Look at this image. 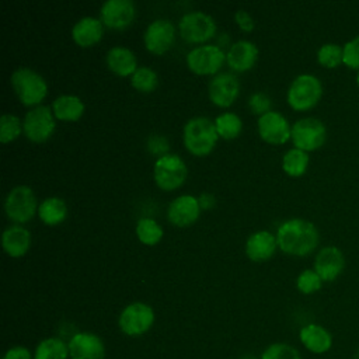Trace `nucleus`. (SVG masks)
<instances>
[{"mask_svg": "<svg viewBox=\"0 0 359 359\" xmlns=\"http://www.w3.org/2000/svg\"><path fill=\"white\" fill-rule=\"evenodd\" d=\"M313 269L323 282H334L345 269V255L335 245L323 247L314 258Z\"/></svg>", "mask_w": 359, "mask_h": 359, "instance_id": "14", "label": "nucleus"}, {"mask_svg": "<svg viewBox=\"0 0 359 359\" xmlns=\"http://www.w3.org/2000/svg\"><path fill=\"white\" fill-rule=\"evenodd\" d=\"M10 80L15 95L24 105L39 104L48 93L45 79L29 67H18Z\"/></svg>", "mask_w": 359, "mask_h": 359, "instance_id": "4", "label": "nucleus"}, {"mask_svg": "<svg viewBox=\"0 0 359 359\" xmlns=\"http://www.w3.org/2000/svg\"><path fill=\"white\" fill-rule=\"evenodd\" d=\"M180 34L189 43H201L210 39L216 32L213 17L202 11L187 13L180 20Z\"/></svg>", "mask_w": 359, "mask_h": 359, "instance_id": "9", "label": "nucleus"}, {"mask_svg": "<svg viewBox=\"0 0 359 359\" xmlns=\"http://www.w3.org/2000/svg\"><path fill=\"white\" fill-rule=\"evenodd\" d=\"M107 65L118 76H132L137 70L135 53L125 46H114L107 52Z\"/></svg>", "mask_w": 359, "mask_h": 359, "instance_id": "24", "label": "nucleus"}, {"mask_svg": "<svg viewBox=\"0 0 359 359\" xmlns=\"http://www.w3.org/2000/svg\"><path fill=\"white\" fill-rule=\"evenodd\" d=\"M135 14V4L130 0H107L100 8L102 24L114 29L128 27L133 21Z\"/></svg>", "mask_w": 359, "mask_h": 359, "instance_id": "16", "label": "nucleus"}, {"mask_svg": "<svg viewBox=\"0 0 359 359\" xmlns=\"http://www.w3.org/2000/svg\"><path fill=\"white\" fill-rule=\"evenodd\" d=\"M309 163V153L296 147L287 150L282 157V168L290 177H302L307 171Z\"/></svg>", "mask_w": 359, "mask_h": 359, "instance_id": "28", "label": "nucleus"}, {"mask_svg": "<svg viewBox=\"0 0 359 359\" xmlns=\"http://www.w3.org/2000/svg\"><path fill=\"white\" fill-rule=\"evenodd\" d=\"M4 210L14 223H25L31 220L36 210V198L34 191L27 185L14 187L6 196Z\"/></svg>", "mask_w": 359, "mask_h": 359, "instance_id": "8", "label": "nucleus"}, {"mask_svg": "<svg viewBox=\"0 0 359 359\" xmlns=\"http://www.w3.org/2000/svg\"><path fill=\"white\" fill-rule=\"evenodd\" d=\"M317 62L325 69H337L344 65L342 46L334 42L321 45L317 50Z\"/></svg>", "mask_w": 359, "mask_h": 359, "instance_id": "29", "label": "nucleus"}, {"mask_svg": "<svg viewBox=\"0 0 359 359\" xmlns=\"http://www.w3.org/2000/svg\"><path fill=\"white\" fill-rule=\"evenodd\" d=\"M154 323L153 309L142 302L128 304L119 314V330L129 337H139L146 334Z\"/></svg>", "mask_w": 359, "mask_h": 359, "instance_id": "7", "label": "nucleus"}, {"mask_svg": "<svg viewBox=\"0 0 359 359\" xmlns=\"http://www.w3.org/2000/svg\"><path fill=\"white\" fill-rule=\"evenodd\" d=\"M217 137L219 135L215 122L206 116L191 118L184 126V144L187 150L195 156L209 154L213 150Z\"/></svg>", "mask_w": 359, "mask_h": 359, "instance_id": "2", "label": "nucleus"}, {"mask_svg": "<svg viewBox=\"0 0 359 359\" xmlns=\"http://www.w3.org/2000/svg\"><path fill=\"white\" fill-rule=\"evenodd\" d=\"M104 34L102 21L94 17H83L72 29V36L79 46L87 48L97 43Z\"/></svg>", "mask_w": 359, "mask_h": 359, "instance_id": "22", "label": "nucleus"}, {"mask_svg": "<svg viewBox=\"0 0 359 359\" xmlns=\"http://www.w3.org/2000/svg\"><path fill=\"white\" fill-rule=\"evenodd\" d=\"M293 146L306 153L318 150L327 140V128L318 118L304 116L292 125Z\"/></svg>", "mask_w": 359, "mask_h": 359, "instance_id": "5", "label": "nucleus"}, {"mask_svg": "<svg viewBox=\"0 0 359 359\" xmlns=\"http://www.w3.org/2000/svg\"><path fill=\"white\" fill-rule=\"evenodd\" d=\"M261 359H303L299 349L286 342H273L261 353Z\"/></svg>", "mask_w": 359, "mask_h": 359, "instance_id": "34", "label": "nucleus"}, {"mask_svg": "<svg viewBox=\"0 0 359 359\" xmlns=\"http://www.w3.org/2000/svg\"><path fill=\"white\" fill-rule=\"evenodd\" d=\"M258 133L269 144H283L292 136V126L282 114L268 111L258 118Z\"/></svg>", "mask_w": 359, "mask_h": 359, "instance_id": "12", "label": "nucleus"}, {"mask_svg": "<svg viewBox=\"0 0 359 359\" xmlns=\"http://www.w3.org/2000/svg\"><path fill=\"white\" fill-rule=\"evenodd\" d=\"M299 339L302 345L311 353L323 355L332 348V335L331 332L316 323H310L300 328Z\"/></svg>", "mask_w": 359, "mask_h": 359, "instance_id": "19", "label": "nucleus"}, {"mask_svg": "<svg viewBox=\"0 0 359 359\" xmlns=\"http://www.w3.org/2000/svg\"><path fill=\"white\" fill-rule=\"evenodd\" d=\"M201 212L199 201L192 195H181L172 199L167 209V217L171 224L178 227L191 226Z\"/></svg>", "mask_w": 359, "mask_h": 359, "instance_id": "17", "label": "nucleus"}, {"mask_svg": "<svg viewBox=\"0 0 359 359\" xmlns=\"http://www.w3.org/2000/svg\"><path fill=\"white\" fill-rule=\"evenodd\" d=\"M52 112L62 121H77L84 112V104L77 95H60L52 102Z\"/></svg>", "mask_w": 359, "mask_h": 359, "instance_id": "25", "label": "nucleus"}, {"mask_svg": "<svg viewBox=\"0 0 359 359\" xmlns=\"http://www.w3.org/2000/svg\"><path fill=\"white\" fill-rule=\"evenodd\" d=\"M24 130L21 119L11 114H3L0 118V142L8 143L17 139Z\"/></svg>", "mask_w": 359, "mask_h": 359, "instance_id": "33", "label": "nucleus"}, {"mask_svg": "<svg viewBox=\"0 0 359 359\" xmlns=\"http://www.w3.org/2000/svg\"><path fill=\"white\" fill-rule=\"evenodd\" d=\"M215 126H216L217 135L222 136L223 139H234L240 135L243 122L238 115L233 112H224L215 119Z\"/></svg>", "mask_w": 359, "mask_h": 359, "instance_id": "30", "label": "nucleus"}, {"mask_svg": "<svg viewBox=\"0 0 359 359\" xmlns=\"http://www.w3.org/2000/svg\"><path fill=\"white\" fill-rule=\"evenodd\" d=\"M323 97V84L320 79L310 73L299 74L287 88V104L294 111H309L314 108Z\"/></svg>", "mask_w": 359, "mask_h": 359, "instance_id": "3", "label": "nucleus"}, {"mask_svg": "<svg viewBox=\"0 0 359 359\" xmlns=\"http://www.w3.org/2000/svg\"><path fill=\"white\" fill-rule=\"evenodd\" d=\"M149 149L154 154H160L168 149V143L163 136H151L149 139Z\"/></svg>", "mask_w": 359, "mask_h": 359, "instance_id": "40", "label": "nucleus"}, {"mask_svg": "<svg viewBox=\"0 0 359 359\" xmlns=\"http://www.w3.org/2000/svg\"><path fill=\"white\" fill-rule=\"evenodd\" d=\"M278 247L276 236L266 230L252 233L245 243V254L251 261L261 262L269 259Z\"/></svg>", "mask_w": 359, "mask_h": 359, "instance_id": "20", "label": "nucleus"}, {"mask_svg": "<svg viewBox=\"0 0 359 359\" xmlns=\"http://www.w3.org/2000/svg\"><path fill=\"white\" fill-rule=\"evenodd\" d=\"M198 201H199V205H201L202 209H209V208H212V206L215 205V198H213V195L206 194V192L202 194Z\"/></svg>", "mask_w": 359, "mask_h": 359, "instance_id": "41", "label": "nucleus"}, {"mask_svg": "<svg viewBox=\"0 0 359 359\" xmlns=\"http://www.w3.org/2000/svg\"><path fill=\"white\" fill-rule=\"evenodd\" d=\"M174 39L175 28L172 22L163 18L150 22L143 35L146 49L156 55H163L167 52L172 46Z\"/></svg>", "mask_w": 359, "mask_h": 359, "instance_id": "13", "label": "nucleus"}, {"mask_svg": "<svg viewBox=\"0 0 359 359\" xmlns=\"http://www.w3.org/2000/svg\"><path fill=\"white\" fill-rule=\"evenodd\" d=\"M67 345L70 359H105L104 341L94 332H77L70 338Z\"/></svg>", "mask_w": 359, "mask_h": 359, "instance_id": "15", "label": "nucleus"}, {"mask_svg": "<svg viewBox=\"0 0 359 359\" xmlns=\"http://www.w3.org/2000/svg\"><path fill=\"white\" fill-rule=\"evenodd\" d=\"M234 20L238 24V27L243 29V31H251L254 28V20L251 18V15L244 11V10H237L236 14H234Z\"/></svg>", "mask_w": 359, "mask_h": 359, "instance_id": "39", "label": "nucleus"}, {"mask_svg": "<svg viewBox=\"0 0 359 359\" xmlns=\"http://www.w3.org/2000/svg\"><path fill=\"white\" fill-rule=\"evenodd\" d=\"M136 236L146 245L157 244L163 237L161 226L150 217H142L136 224Z\"/></svg>", "mask_w": 359, "mask_h": 359, "instance_id": "31", "label": "nucleus"}, {"mask_svg": "<svg viewBox=\"0 0 359 359\" xmlns=\"http://www.w3.org/2000/svg\"><path fill=\"white\" fill-rule=\"evenodd\" d=\"M342 53L344 65L351 70L359 72V35H355L344 43Z\"/></svg>", "mask_w": 359, "mask_h": 359, "instance_id": "36", "label": "nucleus"}, {"mask_svg": "<svg viewBox=\"0 0 359 359\" xmlns=\"http://www.w3.org/2000/svg\"><path fill=\"white\" fill-rule=\"evenodd\" d=\"M226 55L217 45H203L194 48L187 55L188 67L196 74H213L224 63Z\"/></svg>", "mask_w": 359, "mask_h": 359, "instance_id": "11", "label": "nucleus"}, {"mask_svg": "<svg viewBox=\"0 0 359 359\" xmlns=\"http://www.w3.org/2000/svg\"><path fill=\"white\" fill-rule=\"evenodd\" d=\"M1 245L7 255L22 257L31 245V233L22 226H10L3 231Z\"/></svg>", "mask_w": 359, "mask_h": 359, "instance_id": "23", "label": "nucleus"}, {"mask_svg": "<svg viewBox=\"0 0 359 359\" xmlns=\"http://www.w3.org/2000/svg\"><path fill=\"white\" fill-rule=\"evenodd\" d=\"M53 116V112L46 105H39L28 111L22 122L25 136L35 143L48 140L56 128Z\"/></svg>", "mask_w": 359, "mask_h": 359, "instance_id": "10", "label": "nucleus"}, {"mask_svg": "<svg viewBox=\"0 0 359 359\" xmlns=\"http://www.w3.org/2000/svg\"><path fill=\"white\" fill-rule=\"evenodd\" d=\"M34 359H70L69 345L57 337L45 338L36 345Z\"/></svg>", "mask_w": 359, "mask_h": 359, "instance_id": "27", "label": "nucleus"}, {"mask_svg": "<svg viewBox=\"0 0 359 359\" xmlns=\"http://www.w3.org/2000/svg\"><path fill=\"white\" fill-rule=\"evenodd\" d=\"M352 359H359V348L355 349V352H353V355H352Z\"/></svg>", "mask_w": 359, "mask_h": 359, "instance_id": "42", "label": "nucleus"}, {"mask_svg": "<svg viewBox=\"0 0 359 359\" xmlns=\"http://www.w3.org/2000/svg\"><path fill=\"white\" fill-rule=\"evenodd\" d=\"M248 105L254 114H257V115L259 114V116H261L269 111L271 100L264 93H254L248 100Z\"/></svg>", "mask_w": 359, "mask_h": 359, "instance_id": "37", "label": "nucleus"}, {"mask_svg": "<svg viewBox=\"0 0 359 359\" xmlns=\"http://www.w3.org/2000/svg\"><path fill=\"white\" fill-rule=\"evenodd\" d=\"M39 219L48 226H56L66 219L67 206L63 199L52 196L41 202L38 208Z\"/></svg>", "mask_w": 359, "mask_h": 359, "instance_id": "26", "label": "nucleus"}, {"mask_svg": "<svg viewBox=\"0 0 359 359\" xmlns=\"http://www.w3.org/2000/svg\"><path fill=\"white\" fill-rule=\"evenodd\" d=\"M320 241V233L314 223L294 217L283 222L276 231L278 247L296 257H304L311 254Z\"/></svg>", "mask_w": 359, "mask_h": 359, "instance_id": "1", "label": "nucleus"}, {"mask_svg": "<svg viewBox=\"0 0 359 359\" xmlns=\"http://www.w3.org/2000/svg\"><path fill=\"white\" fill-rule=\"evenodd\" d=\"M158 83L157 73L150 67H137V70L130 76V84L142 93H150L156 88Z\"/></svg>", "mask_w": 359, "mask_h": 359, "instance_id": "32", "label": "nucleus"}, {"mask_svg": "<svg viewBox=\"0 0 359 359\" xmlns=\"http://www.w3.org/2000/svg\"><path fill=\"white\" fill-rule=\"evenodd\" d=\"M356 86L359 87V72L356 73Z\"/></svg>", "mask_w": 359, "mask_h": 359, "instance_id": "43", "label": "nucleus"}, {"mask_svg": "<svg viewBox=\"0 0 359 359\" xmlns=\"http://www.w3.org/2000/svg\"><path fill=\"white\" fill-rule=\"evenodd\" d=\"M323 286V279L314 269H304L296 279V287L303 294H313Z\"/></svg>", "mask_w": 359, "mask_h": 359, "instance_id": "35", "label": "nucleus"}, {"mask_svg": "<svg viewBox=\"0 0 359 359\" xmlns=\"http://www.w3.org/2000/svg\"><path fill=\"white\" fill-rule=\"evenodd\" d=\"M153 177L158 188L172 191L184 184L187 178V165L180 156L167 153L156 160Z\"/></svg>", "mask_w": 359, "mask_h": 359, "instance_id": "6", "label": "nucleus"}, {"mask_svg": "<svg viewBox=\"0 0 359 359\" xmlns=\"http://www.w3.org/2000/svg\"><path fill=\"white\" fill-rule=\"evenodd\" d=\"M258 56V48L250 41H237L226 55L229 66L237 72L248 70L254 66Z\"/></svg>", "mask_w": 359, "mask_h": 359, "instance_id": "21", "label": "nucleus"}, {"mask_svg": "<svg viewBox=\"0 0 359 359\" xmlns=\"http://www.w3.org/2000/svg\"><path fill=\"white\" fill-rule=\"evenodd\" d=\"M209 98L219 107H230L238 95V80L230 73H220L209 83Z\"/></svg>", "mask_w": 359, "mask_h": 359, "instance_id": "18", "label": "nucleus"}, {"mask_svg": "<svg viewBox=\"0 0 359 359\" xmlns=\"http://www.w3.org/2000/svg\"><path fill=\"white\" fill-rule=\"evenodd\" d=\"M1 359H34V353L25 346L15 345L7 349Z\"/></svg>", "mask_w": 359, "mask_h": 359, "instance_id": "38", "label": "nucleus"}]
</instances>
